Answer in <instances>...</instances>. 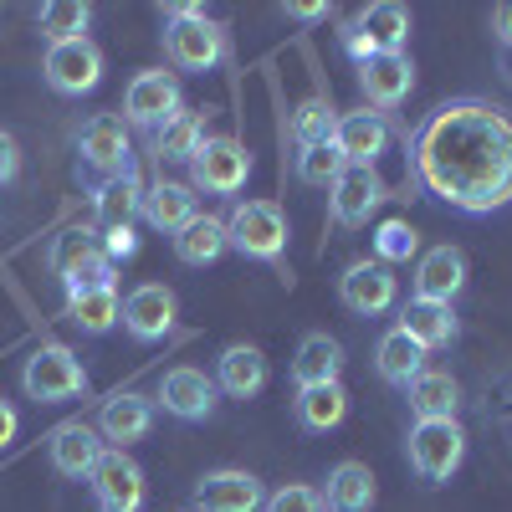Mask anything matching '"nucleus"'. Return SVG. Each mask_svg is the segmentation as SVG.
Here are the masks:
<instances>
[{
  "label": "nucleus",
  "mask_w": 512,
  "mask_h": 512,
  "mask_svg": "<svg viewBox=\"0 0 512 512\" xmlns=\"http://www.w3.org/2000/svg\"><path fill=\"white\" fill-rule=\"evenodd\" d=\"M333 144L344 154V164H364L374 169L390 149V118L374 113V108H359V113H338L333 118Z\"/></svg>",
  "instance_id": "15"
},
{
  "label": "nucleus",
  "mask_w": 512,
  "mask_h": 512,
  "mask_svg": "<svg viewBox=\"0 0 512 512\" xmlns=\"http://www.w3.org/2000/svg\"><path fill=\"white\" fill-rule=\"evenodd\" d=\"M93 210H98V226H103V231L134 226V221L144 216V185H139V175L98 180V185H93Z\"/></svg>",
  "instance_id": "31"
},
{
  "label": "nucleus",
  "mask_w": 512,
  "mask_h": 512,
  "mask_svg": "<svg viewBox=\"0 0 512 512\" xmlns=\"http://www.w3.org/2000/svg\"><path fill=\"white\" fill-rule=\"evenodd\" d=\"M466 287V251L441 241L431 251L415 256V297L425 303H456V292Z\"/></svg>",
  "instance_id": "19"
},
{
  "label": "nucleus",
  "mask_w": 512,
  "mask_h": 512,
  "mask_svg": "<svg viewBox=\"0 0 512 512\" xmlns=\"http://www.w3.org/2000/svg\"><path fill=\"white\" fill-rule=\"evenodd\" d=\"M405 456H410V472L425 487L451 482L456 466L466 461V431H461V420H415L410 425V441H405Z\"/></svg>",
  "instance_id": "4"
},
{
  "label": "nucleus",
  "mask_w": 512,
  "mask_h": 512,
  "mask_svg": "<svg viewBox=\"0 0 512 512\" xmlns=\"http://www.w3.org/2000/svg\"><path fill=\"white\" fill-rule=\"evenodd\" d=\"M492 41L502 52V72L512 67V0H502V6L492 11Z\"/></svg>",
  "instance_id": "43"
},
{
  "label": "nucleus",
  "mask_w": 512,
  "mask_h": 512,
  "mask_svg": "<svg viewBox=\"0 0 512 512\" xmlns=\"http://www.w3.org/2000/svg\"><path fill=\"white\" fill-rule=\"evenodd\" d=\"M338 297H344V308L354 318H379V313L395 308L400 277H395V267H384V262H354L344 277H338Z\"/></svg>",
  "instance_id": "13"
},
{
  "label": "nucleus",
  "mask_w": 512,
  "mask_h": 512,
  "mask_svg": "<svg viewBox=\"0 0 512 512\" xmlns=\"http://www.w3.org/2000/svg\"><path fill=\"white\" fill-rule=\"evenodd\" d=\"M282 16H287V21H308V26H313V21H328V16H333V6H323V0H313V6H308V0H287Z\"/></svg>",
  "instance_id": "44"
},
{
  "label": "nucleus",
  "mask_w": 512,
  "mask_h": 512,
  "mask_svg": "<svg viewBox=\"0 0 512 512\" xmlns=\"http://www.w3.org/2000/svg\"><path fill=\"white\" fill-rule=\"evenodd\" d=\"M21 390L26 400L36 405H67L77 400L82 390H88V369H82V359L62 344H41L26 364H21Z\"/></svg>",
  "instance_id": "5"
},
{
  "label": "nucleus",
  "mask_w": 512,
  "mask_h": 512,
  "mask_svg": "<svg viewBox=\"0 0 512 512\" xmlns=\"http://www.w3.org/2000/svg\"><path fill=\"white\" fill-rule=\"evenodd\" d=\"M323 139H333V103L323 93H313L292 113V144L308 149V144H323Z\"/></svg>",
  "instance_id": "36"
},
{
  "label": "nucleus",
  "mask_w": 512,
  "mask_h": 512,
  "mask_svg": "<svg viewBox=\"0 0 512 512\" xmlns=\"http://www.w3.org/2000/svg\"><path fill=\"white\" fill-rule=\"evenodd\" d=\"M226 251H231V241H226V221L221 216H200V221H190L175 236V256L185 267H210V262H221Z\"/></svg>",
  "instance_id": "33"
},
{
  "label": "nucleus",
  "mask_w": 512,
  "mask_h": 512,
  "mask_svg": "<svg viewBox=\"0 0 512 512\" xmlns=\"http://www.w3.org/2000/svg\"><path fill=\"white\" fill-rule=\"evenodd\" d=\"M16 180H21V144H16V134L0 128V190H11Z\"/></svg>",
  "instance_id": "42"
},
{
  "label": "nucleus",
  "mask_w": 512,
  "mask_h": 512,
  "mask_svg": "<svg viewBox=\"0 0 512 512\" xmlns=\"http://www.w3.org/2000/svg\"><path fill=\"white\" fill-rule=\"evenodd\" d=\"M267 492L251 472H236V466H221V472H205L195 482V512H262Z\"/></svg>",
  "instance_id": "18"
},
{
  "label": "nucleus",
  "mask_w": 512,
  "mask_h": 512,
  "mask_svg": "<svg viewBox=\"0 0 512 512\" xmlns=\"http://www.w3.org/2000/svg\"><path fill=\"white\" fill-rule=\"evenodd\" d=\"M405 41H410V11L400 6V0H374V6H364L344 26V52L354 62L395 57V52H405Z\"/></svg>",
  "instance_id": "6"
},
{
  "label": "nucleus",
  "mask_w": 512,
  "mask_h": 512,
  "mask_svg": "<svg viewBox=\"0 0 512 512\" xmlns=\"http://www.w3.org/2000/svg\"><path fill=\"white\" fill-rule=\"evenodd\" d=\"M77 159L103 180L134 175V139H128V123L113 118V113H93L77 128Z\"/></svg>",
  "instance_id": "10"
},
{
  "label": "nucleus",
  "mask_w": 512,
  "mask_h": 512,
  "mask_svg": "<svg viewBox=\"0 0 512 512\" xmlns=\"http://www.w3.org/2000/svg\"><path fill=\"white\" fill-rule=\"evenodd\" d=\"M405 400H410V415L415 420H456L461 410V384L446 374V369H425L405 384Z\"/></svg>",
  "instance_id": "28"
},
{
  "label": "nucleus",
  "mask_w": 512,
  "mask_h": 512,
  "mask_svg": "<svg viewBox=\"0 0 512 512\" xmlns=\"http://www.w3.org/2000/svg\"><path fill=\"white\" fill-rule=\"evenodd\" d=\"M410 256H420V236L410 221H384L374 231V262L395 267V262H410Z\"/></svg>",
  "instance_id": "38"
},
{
  "label": "nucleus",
  "mask_w": 512,
  "mask_h": 512,
  "mask_svg": "<svg viewBox=\"0 0 512 512\" xmlns=\"http://www.w3.org/2000/svg\"><path fill=\"white\" fill-rule=\"evenodd\" d=\"M175 113H185V88H180L175 72L149 67L128 82V93H123V123L128 128H149L154 134V128H164Z\"/></svg>",
  "instance_id": "8"
},
{
  "label": "nucleus",
  "mask_w": 512,
  "mask_h": 512,
  "mask_svg": "<svg viewBox=\"0 0 512 512\" xmlns=\"http://www.w3.org/2000/svg\"><path fill=\"white\" fill-rule=\"evenodd\" d=\"M384 200H390V185L379 180V169L349 164L344 175L328 185V221L344 226V231H359V226H369V216Z\"/></svg>",
  "instance_id": "11"
},
{
  "label": "nucleus",
  "mask_w": 512,
  "mask_h": 512,
  "mask_svg": "<svg viewBox=\"0 0 512 512\" xmlns=\"http://www.w3.org/2000/svg\"><path fill=\"white\" fill-rule=\"evenodd\" d=\"M287 216L277 200H236V210L226 216V241L231 251H241L246 262H267L277 267L282 282H292L287 272Z\"/></svg>",
  "instance_id": "2"
},
{
  "label": "nucleus",
  "mask_w": 512,
  "mask_h": 512,
  "mask_svg": "<svg viewBox=\"0 0 512 512\" xmlns=\"http://www.w3.org/2000/svg\"><path fill=\"white\" fill-rule=\"evenodd\" d=\"M210 134H205V113H175L164 128H154V139H149V154L159 159V164H190L195 154H200V144H205Z\"/></svg>",
  "instance_id": "32"
},
{
  "label": "nucleus",
  "mask_w": 512,
  "mask_h": 512,
  "mask_svg": "<svg viewBox=\"0 0 512 512\" xmlns=\"http://www.w3.org/2000/svg\"><path fill=\"white\" fill-rule=\"evenodd\" d=\"M88 482H93L98 512H139L144 507V472L123 451H103Z\"/></svg>",
  "instance_id": "16"
},
{
  "label": "nucleus",
  "mask_w": 512,
  "mask_h": 512,
  "mask_svg": "<svg viewBox=\"0 0 512 512\" xmlns=\"http://www.w3.org/2000/svg\"><path fill=\"white\" fill-rule=\"evenodd\" d=\"M400 328L415 338L425 354L451 349V344H456V333H461L456 308H451V303H425V297H410V303L400 308Z\"/></svg>",
  "instance_id": "23"
},
{
  "label": "nucleus",
  "mask_w": 512,
  "mask_h": 512,
  "mask_svg": "<svg viewBox=\"0 0 512 512\" xmlns=\"http://www.w3.org/2000/svg\"><path fill=\"white\" fill-rule=\"evenodd\" d=\"M216 379H210L205 369H195V364H180V369H169L164 379H159V405H164V415H175V420H185V425H200V420H210L216 415Z\"/></svg>",
  "instance_id": "14"
},
{
  "label": "nucleus",
  "mask_w": 512,
  "mask_h": 512,
  "mask_svg": "<svg viewBox=\"0 0 512 512\" xmlns=\"http://www.w3.org/2000/svg\"><path fill=\"white\" fill-rule=\"evenodd\" d=\"M159 41L175 72H216L226 62V31L205 16V6H164Z\"/></svg>",
  "instance_id": "3"
},
{
  "label": "nucleus",
  "mask_w": 512,
  "mask_h": 512,
  "mask_svg": "<svg viewBox=\"0 0 512 512\" xmlns=\"http://www.w3.org/2000/svg\"><path fill=\"white\" fill-rule=\"evenodd\" d=\"M149 431H154V400H144V395H113L98 415V436L113 441V451L144 441Z\"/></svg>",
  "instance_id": "24"
},
{
  "label": "nucleus",
  "mask_w": 512,
  "mask_h": 512,
  "mask_svg": "<svg viewBox=\"0 0 512 512\" xmlns=\"http://www.w3.org/2000/svg\"><path fill=\"white\" fill-rule=\"evenodd\" d=\"M216 390L231 400H256L267 390V354L256 344H231L216 359Z\"/></svg>",
  "instance_id": "22"
},
{
  "label": "nucleus",
  "mask_w": 512,
  "mask_h": 512,
  "mask_svg": "<svg viewBox=\"0 0 512 512\" xmlns=\"http://www.w3.org/2000/svg\"><path fill=\"white\" fill-rule=\"evenodd\" d=\"M359 93H364V103H369L374 113L400 108V103L415 93V62H410L405 52L359 62Z\"/></svg>",
  "instance_id": "17"
},
{
  "label": "nucleus",
  "mask_w": 512,
  "mask_h": 512,
  "mask_svg": "<svg viewBox=\"0 0 512 512\" xmlns=\"http://www.w3.org/2000/svg\"><path fill=\"white\" fill-rule=\"evenodd\" d=\"M16 431H21V415H16V405L0 400V451H6V446L16 441Z\"/></svg>",
  "instance_id": "45"
},
{
  "label": "nucleus",
  "mask_w": 512,
  "mask_h": 512,
  "mask_svg": "<svg viewBox=\"0 0 512 512\" xmlns=\"http://www.w3.org/2000/svg\"><path fill=\"white\" fill-rule=\"evenodd\" d=\"M41 77H47V88L62 93V98H82L93 93L103 82V52L93 36H77V41H57V47H47V57H41Z\"/></svg>",
  "instance_id": "9"
},
{
  "label": "nucleus",
  "mask_w": 512,
  "mask_h": 512,
  "mask_svg": "<svg viewBox=\"0 0 512 512\" xmlns=\"http://www.w3.org/2000/svg\"><path fill=\"white\" fill-rule=\"evenodd\" d=\"M292 415H297V425H303V431L328 436V431H338V425L349 420V390H344L338 379H333V384H313V390H297Z\"/></svg>",
  "instance_id": "25"
},
{
  "label": "nucleus",
  "mask_w": 512,
  "mask_h": 512,
  "mask_svg": "<svg viewBox=\"0 0 512 512\" xmlns=\"http://www.w3.org/2000/svg\"><path fill=\"white\" fill-rule=\"evenodd\" d=\"M139 251V231L134 226H113V231H103V256L118 267V262H128V256Z\"/></svg>",
  "instance_id": "41"
},
{
  "label": "nucleus",
  "mask_w": 512,
  "mask_h": 512,
  "mask_svg": "<svg viewBox=\"0 0 512 512\" xmlns=\"http://www.w3.org/2000/svg\"><path fill=\"white\" fill-rule=\"evenodd\" d=\"M36 26H41V36L52 41H77V36H88V26H93V6L88 0H52V6H41L36 11Z\"/></svg>",
  "instance_id": "34"
},
{
  "label": "nucleus",
  "mask_w": 512,
  "mask_h": 512,
  "mask_svg": "<svg viewBox=\"0 0 512 512\" xmlns=\"http://www.w3.org/2000/svg\"><path fill=\"white\" fill-rule=\"evenodd\" d=\"M200 216H205L200 195H195L185 180H159V185L144 190V221H149L154 231H164L169 241H175L190 221H200Z\"/></svg>",
  "instance_id": "21"
},
{
  "label": "nucleus",
  "mask_w": 512,
  "mask_h": 512,
  "mask_svg": "<svg viewBox=\"0 0 512 512\" xmlns=\"http://www.w3.org/2000/svg\"><path fill=\"white\" fill-rule=\"evenodd\" d=\"M88 287H118V267L103 256V246L93 256H82L72 272H62V292H88Z\"/></svg>",
  "instance_id": "39"
},
{
  "label": "nucleus",
  "mask_w": 512,
  "mask_h": 512,
  "mask_svg": "<svg viewBox=\"0 0 512 512\" xmlns=\"http://www.w3.org/2000/svg\"><path fill=\"white\" fill-rule=\"evenodd\" d=\"M175 318H180V297L169 292L164 282H139L134 292L123 297V328L128 338H139V344H159V338L175 333Z\"/></svg>",
  "instance_id": "12"
},
{
  "label": "nucleus",
  "mask_w": 512,
  "mask_h": 512,
  "mask_svg": "<svg viewBox=\"0 0 512 512\" xmlns=\"http://www.w3.org/2000/svg\"><path fill=\"white\" fill-rule=\"evenodd\" d=\"M62 318H67L77 333H88V338H103V333H113V328H118V318H123L118 287H88V292H67Z\"/></svg>",
  "instance_id": "26"
},
{
  "label": "nucleus",
  "mask_w": 512,
  "mask_h": 512,
  "mask_svg": "<svg viewBox=\"0 0 512 512\" xmlns=\"http://www.w3.org/2000/svg\"><path fill=\"white\" fill-rule=\"evenodd\" d=\"M251 180V149L231 134H210L190 159V190L200 195H241Z\"/></svg>",
  "instance_id": "7"
},
{
  "label": "nucleus",
  "mask_w": 512,
  "mask_h": 512,
  "mask_svg": "<svg viewBox=\"0 0 512 512\" xmlns=\"http://www.w3.org/2000/svg\"><path fill=\"white\" fill-rule=\"evenodd\" d=\"M344 169H349V164H344V154H338V144H333V139L297 149V180L313 185V190H328L338 175H344Z\"/></svg>",
  "instance_id": "35"
},
{
  "label": "nucleus",
  "mask_w": 512,
  "mask_h": 512,
  "mask_svg": "<svg viewBox=\"0 0 512 512\" xmlns=\"http://www.w3.org/2000/svg\"><path fill=\"white\" fill-rule=\"evenodd\" d=\"M338 374H344V344L328 333H308L303 344H297L292 354V379L297 390H313V384H333Z\"/></svg>",
  "instance_id": "30"
},
{
  "label": "nucleus",
  "mask_w": 512,
  "mask_h": 512,
  "mask_svg": "<svg viewBox=\"0 0 512 512\" xmlns=\"http://www.w3.org/2000/svg\"><path fill=\"white\" fill-rule=\"evenodd\" d=\"M103 246V236L93 231V226H67L57 241H52V251H47V267L62 277V272H72L77 262H82V256H93Z\"/></svg>",
  "instance_id": "37"
},
{
  "label": "nucleus",
  "mask_w": 512,
  "mask_h": 512,
  "mask_svg": "<svg viewBox=\"0 0 512 512\" xmlns=\"http://www.w3.org/2000/svg\"><path fill=\"white\" fill-rule=\"evenodd\" d=\"M47 456H52V466H57V477L88 482L93 466H98V456H103V441H98L93 425L67 420V425H57V431L47 436Z\"/></svg>",
  "instance_id": "20"
},
{
  "label": "nucleus",
  "mask_w": 512,
  "mask_h": 512,
  "mask_svg": "<svg viewBox=\"0 0 512 512\" xmlns=\"http://www.w3.org/2000/svg\"><path fill=\"white\" fill-rule=\"evenodd\" d=\"M318 497H323V512H369L379 487H374V472L364 461H338Z\"/></svg>",
  "instance_id": "27"
},
{
  "label": "nucleus",
  "mask_w": 512,
  "mask_h": 512,
  "mask_svg": "<svg viewBox=\"0 0 512 512\" xmlns=\"http://www.w3.org/2000/svg\"><path fill=\"white\" fill-rule=\"evenodd\" d=\"M262 512H323V497H318V487H303V482H287V487L267 492Z\"/></svg>",
  "instance_id": "40"
},
{
  "label": "nucleus",
  "mask_w": 512,
  "mask_h": 512,
  "mask_svg": "<svg viewBox=\"0 0 512 512\" xmlns=\"http://www.w3.org/2000/svg\"><path fill=\"white\" fill-rule=\"evenodd\" d=\"M425 359H431V354H425L400 323L390 333H379V344H374V369H379L384 384H395V390H405L415 374H425Z\"/></svg>",
  "instance_id": "29"
},
{
  "label": "nucleus",
  "mask_w": 512,
  "mask_h": 512,
  "mask_svg": "<svg viewBox=\"0 0 512 512\" xmlns=\"http://www.w3.org/2000/svg\"><path fill=\"white\" fill-rule=\"evenodd\" d=\"M410 185L456 216H497L512 205V113L492 98L436 103L405 139Z\"/></svg>",
  "instance_id": "1"
}]
</instances>
